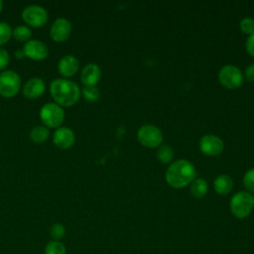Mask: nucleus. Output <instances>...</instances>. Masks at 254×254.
I'll return each mask as SVG.
<instances>
[{"mask_svg":"<svg viewBox=\"0 0 254 254\" xmlns=\"http://www.w3.org/2000/svg\"><path fill=\"white\" fill-rule=\"evenodd\" d=\"M40 117L46 127H60L64 120V108L55 102H49L40 109Z\"/></svg>","mask_w":254,"mask_h":254,"instance_id":"obj_4","label":"nucleus"},{"mask_svg":"<svg viewBox=\"0 0 254 254\" xmlns=\"http://www.w3.org/2000/svg\"><path fill=\"white\" fill-rule=\"evenodd\" d=\"M137 139L145 147L156 148L162 144L163 133L157 126L145 124L137 131Z\"/></svg>","mask_w":254,"mask_h":254,"instance_id":"obj_6","label":"nucleus"},{"mask_svg":"<svg viewBox=\"0 0 254 254\" xmlns=\"http://www.w3.org/2000/svg\"><path fill=\"white\" fill-rule=\"evenodd\" d=\"M15 57H16L17 59H22V58H24V57H25V55H24L23 50H22V49L17 50V51L15 52Z\"/></svg>","mask_w":254,"mask_h":254,"instance_id":"obj_30","label":"nucleus"},{"mask_svg":"<svg viewBox=\"0 0 254 254\" xmlns=\"http://www.w3.org/2000/svg\"><path fill=\"white\" fill-rule=\"evenodd\" d=\"M45 90L46 83L41 77H31L23 86V94L30 99H35L42 96Z\"/></svg>","mask_w":254,"mask_h":254,"instance_id":"obj_13","label":"nucleus"},{"mask_svg":"<svg viewBox=\"0 0 254 254\" xmlns=\"http://www.w3.org/2000/svg\"><path fill=\"white\" fill-rule=\"evenodd\" d=\"M75 141L74 132L68 127H59L53 135L54 144L60 149L70 148Z\"/></svg>","mask_w":254,"mask_h":254,"instance_id":"obj_12","label":"nucleus"},{"mask_svg":"<svg viewBox=\"0 0 254 254\" xmlns=\"http://www.w3.org/2000/svg\"><path fill=\"white\" fill-rule=\"evenodd\" d=\"M83 97L88 101H96L100 96V91L96 86H83L82 90Z\"/></svg>","mask_w":254,"mask_h":254,"instance_id":"obj_22","label":"nucleus"},{"mask_svg":"<svg viewBox=\"0 0 254 254\" xmlns=\"http://www.w3.org/2000/svg\"><path fill=\"white\" fill-rule=\"evenodd\" d=\"M50 92L56 103L62 107L74 105L80 97L78 85L65 78H56L50 84Z\"/></svg>","mask_w":254,"mask_h":254,"instance_id":"obj_1","label":"nucleus"},{"mask_svg":"<svg viewBox=\"0 0 254 254\" xmlns=\"http://www.w3.org/2000/svg\"><path fill=\"white\" fill-rule=\"evenodd\" d=\"M245 47H246L247 53L254 58V33L248 36L245 43Z\"/></svg>","mask_w":254,"mask_h":254,"instance_id":"obj_28","label":"nucleus"},{"mask_svg":"<svg viewBox=\"0 0 254 254\" xmlns=\"http://www.w3.org/2000/svg\"><path fill=\"white\" fill-rule=\"evenodd\" d=\"M65 235V228L62 223H55L51 228V236L59 241Z\"/></svg>","mask_w":254,"mask_h":254,"instance_id":"obj_26","label":"nucleus"},{"mask_svg":"<svg viewBox=\"0 0 254 254\" xmlns=\"http://www.w3.org/2000/svg\"><path fill=\"white\" fill-rule=\"evenodd\" d=\"M79 68L78 60L72 55H66L61 58L58 63V70L64 77L74 75Z\"/></svg>","mask_w":254,"mask_h":254,"instance_id":"obj_15","label":"nucleus"},{"mask_svg":"<svg viewBox=\"0 0 254 254\" xmlns=\"http://www.w3.org/2000/svg\"><path fill=\"white\" fill-rule=\"evenodd\" d=\"M12 37V28L7 22H0V46L6 44Z\"/></svg>","mask_w":254,"mask_h":254,"instance_id":"obj_23","label":"nucleus"},{"mask_svg":"<svg viewBox=\"0 0 254 254\" xmlns=\"http://www.w3.org/2000/svg\"><path fill=\"white\" fill-rule=\"evenodd\" d=\"M196 175L194 166L184 159L173 162L166 171V181L174 189H182L190 184Z\"/></svg>","mask_w":254,"mask_h":254,"instance_id":"obj_2","label":"nucleus"},{"mask_svg":"<svg viewBox=\"0 0 254 254\" xmlns=\"http://www.w3.org/2000/svg\"><path fill=\"white\" fill-rule=\"evenodd\" d=\"M243 78L241 70L233 64L223 65L218 72L219 82L228 89L238 88L242 84Z\"/></svg>","mask_w":254,"mask_h":254,"instance_id":"obj_7","label":"nucleus"},{"mask_svg":"<svg viewBox=\"0 0 254 254\" xmlns=\"http://www.w3.org/2000/svg\"><path fill=\"white\" fill-rule=\"evenodd\" d=\"M9 62H10L9 53L5 49L0 48V69L5 68L8 65Z\"/></svg>","mask_w":254,"mask_h":254,"instance_id":"obj_27","label":"nucleus"},{"mask_svg":"<svg viewBox=\"0 0 254 254\" xmlns=\"http://www.w3.org/2000/svg\"><path fill=\"white\" fill-rule=\"evenodd\" d=\"M71 33V23L64 17L56 19L50 29L51 38L55 42H64L68 39Z\"/></svg>","mask_w":254,"mask_h":254,"instance_id":"obj_11","label":"nucleus"},{"mask_svg":"<svg viewBox=\"0 0 254 254\" xmlns=\"http://www.w3.org/2000/svg\"><path fill=\"white\" fill-rule=\"evenodd\" d=\"M231 213L239 219L247 217L254 208V196L245 190L236 192L230 199Z\"/></svg>","mask_w":254,"mask_h":254,"instance_id":"obj_3","label":"nucleus"},{"mask_svg":"<svg viewBox=\"0 0 254 254\" xmlns=\"http://www.w3.org/2000/svg\"><path fill=\"white\" fill-rule=\"evenodd\" d=\"M45 254H66L65 246L60 241L53 240L46 245Z\"/></svg>","mask_w":254,"mask_h":254,"instance_id":"obj_21","label":"nucleus"},{"mask_svg":"<svg viewBox=\"0 0 254 254\" xmlns=\"http://www.w3.org/2000/svg\"><path fill=\"white\" fill-rule=\"evenodd\" d=\"M21 84V77L16 71L6 69L0 73V95L3 97H14L20 90Z\"/></svg>","mask_w":254,"mask_h":254,"instance_id":"obj_5","label":"nucleus"},{"mask_svg":"<svg viewBox=\"0 0 254 254\" xmlns=\"http://www.w3.org/2000/svg\"><path fill=\"white\" fill-rule=\"evenodd\" d=\"M22 50L25 57L34 61H42L49 55V49L47 45L44 42L36 39L26 42Z\"/></svg>","mask_w":254,"mask_h":254,"instance_id":"obj_10","label":"nucleus"},{"mask_svg":"<svg viewBox=\"0 0 254 254\" xmlns=\"http://www.w3.org/2000/svg\"><path fill=\"white\" fill-rule=\"evenodd\" d=\"M48 11L41 5L32 4L26 6L22 11V19L32 27H42L48 21Z\"/></svg>","mask_w":254,"mask_h":254,"instance_id":"obj_8","label":"nucleus"},{"mask_svg":"<svg viewBox=\"0 0 254 254\" xmlns=\"http://www.w3.org/2000/svg\"><path fill=\"white\" fill-rule=\"evenodd\" d=\"M50 135L49 129L45 125H37L30 131V138L33 142L37 144L44 143Z\"/></svg>","mask_w":254,"mask_h":254,"instance_id":"obj_17","label":"nucleus"},{"mask_svg":"<svg viewBox=\"0 0 254 254\" xmlns=\"http://www.w3.org/2000/svg\"><path fill=\"white\" fill-rule=\"evenodd\" d=\"M157 158L161 163H170L174 158V151L173 148L169 145H160L157 151Z\"/></svg>","mask_w":254,"mask_h":254,"instance_id":"obj_20","label":"nucleus"},{"mask_svg":"<svg viewBox=\"0 0 254 254\" xmlns=\"http://www.w3.org/2000/svg\"><path fill=\"white\" fill-rule=\"evenodd\" d=\"M199 149L207 156H217L222 153L224 144L219 137L212 134H206L199 140Z\"/></svg>","mask_w":254,"mask_h":254,"instance_id":"obj_9","label":"nucleus"},{"mask_svg":"<svg viewBox=\"0 0 254 254\" xmlns=\"http://www.w3.org/2000/svg\"><path fill=\"white\" fill-rule=\"evenodd\" d=\"M101 77L100 67L93 63L87 64L81 69L80 79L84 86H96Z\"/></svg>","mask_w":254,"mask_h":254,"instance_id":"obj_14","label":"nucleus"},{"mask_svg":"<svg viewBox=\"0 0 254 254\" xmlns=\"http://www.w3.org/2000/svg\"><path fill=\"white\" fill-rule=\"evenodd\" d=\"M244 77L248 81H254V64H250L244 70Z\"/></svg>","mask_w":254,"mask_h":254,"instance_id":"obj_29","label":"nucleus"},{"mask_svg":"<svg viewBox=\"0 0 254 254\" xmlns=\"http://www.w3.org/2000/svg\"><path fill=\"white\" fill-rule=\"evenodd\" d=\"M213 188L218 194H227L233 188V181L227 175H220L214 180Z\"/></svg>","mask_w":254,"mask_h":254,"instance_id":"obj_16","label":"nucleus"},{"mask_svg":"<svg viewBox=\"0 0 254 254\" xmlns=\"http://www.w3.org/2000/svg\"><path fill=\"white\" fill-rule=\"evenodd\" d=\"M239 28L244 34L252 35L254 33V20L249 17L242 19L239 23Z\"/></svg>","mask_w":254,"mask_h":254,"instance_id":"obj_25","label":"nucleus"},{"mask_svg":"<svg viewBox=\"0 0 254 254\" xmlns=\"http://www.w3.org/2000/svg\"><path fill=\"white\" fill-rule=\"evenodd\" d=\"M208 186L205 180L203 179H195L190 184V193L193 197L200 198L204 196L207 192Z\"/></svg>","mask_w":254,"mask_h":254,"instance_id":"obj_18","label":"nucleus"},{"mask_svg":"<svg viewBox=\"0 0 254 254\" xmlns=\"http://www.w3.org/2000/svg\"><path fill=\"white\" fill-rule=\"evenodd\" d=\"M2 9H3V2L0 0V12L2 11Z\"/></svg>","mask_w":254,"mask_h":254,"instance_id":"obj_31","label":"nucleus"},{"mask_svg":"<svg viewBox=\"0 0 254 254\" xmlns=\"http://www.w3.org/2000/svg\"><path fill=\"white\" fill-rule=\"evenodd\" d=\"M12 36L20 42H28L32 36V31L28 26L20 25L12 30Z\"/></svg>","mask_w":254,"mask_h":254,"instance_id":"obj_19","label":"nucleus"},{"mask_svg":"<svg viewBox=\"0 0 254 254\" xmlns=\"http://www.w3.org/2000/svg\"><path fill=\"white\" fill-rule=\"evenodd\" d=\"M243 185L248 192H254V168L245 173L243 177Z\"/></svg>","mask_w":254,"mask_h":254,"instance_id":"obj_24","label":"nucleus"}]
</instances>
